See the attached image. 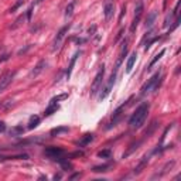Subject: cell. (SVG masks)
Wrapping results in <instances>:
<instances>
[{
  "label": "cell",
  "instance_id": "37",
  "mask_svg": "<svg viewBox=\"0 0 181 181\" xmlns=\"http://www.w3.org/2000/svg\"><path fill=\"white\" fill-rule=\"evenodd\" d=\"M6 132V123L4 122H0V133Z\"/></svg>",
  "mask_w": 181,
  "mask_h": 181
},
{
  "label": "cell",
  "instance_id": "5",
  "mask_svg": "<svg viewBox=\"0 0 181 181\" xmlns=\"http://www.w3.org/2000/svg\"><path fill=\"white\" fill-rule=\"evenodd\" d=\"M103 75H105V65L102 64V67L99 68L98 74H96L95 79H93V82H92V86H91V96H93L98 91H101L102 82H103Z\"/></svg>",
  "mask_w": 181,
  "mask_h": 181
},
{
  "label": "cell",
  "instance_id": "7",
  "mask_svg": "<svg viewBox=\"0 0 181 181\" xmlns=\"http://www.w3.org/2000/svg\"><path fill=\"white\" fill-rule=\"evenodd\" d=\"M64 154H65V150L61 147H54V146H51V147L44 149V156L48 157V159H52V160L60 159V157H62Z\"/></svg>",
  "mask_w": 181,
  "mask_h": 181
},
{
  "label": "cell",
  "instance_id": "17",
  "mask_svg": "<svg viewBox=\"0 0 181 181\" xmlns=\"http://www.w3.org/2000/svg\"><path fill=\"white\" fill-rule=\"evenodd\" d=\"M175 166V160H171V161H169V163H166V166L163 167L161 169V173H159V174H156L153 178H157V177H163L164 174H167L169 171H171L173 170V167Z\"/></svg>",
  "mask_w": 181,
  "mask_h": 181
},
{
  "label": "cell",
  "instance_id": "1",
  "mask_svg": "<svg viewBox=\"0 0 181 181\" xmlns=\"http://www.w3.org/2000/svg\"><path fill=\"white\" fill-rule=\"evenodd\" d=\"M149 111H150V103L149 102H143L141 105H139L137 109L135 111V113L129 119L130 129H140L141 126L144 125L146 119H147Z\"/></svg>",
  "mask_w": 181,
  "mask_h": 181
},
{
  "label": "cell",
  "instance_id": "16",
  "mask_svg": "<svg viewBox=\"0 0 181 181\" xmlns=\"http://www.w3.org/2000/svg\"><path fill=\"white\" fill-rule=\"evenodd\" d=\"M141 143H143V140H137V141H133L132 144H130L129 146V149H127V150L125 151V153H123V156H122V159H126V157H129L130 154L132 153H135L136 150H137L139 147H140L141 146Z\"/></svg>",
  "mask_w": 181,
  "mask_h": 181
},
{
  "label": "cell",
  "instance_id": "22",
  "mask_svg": "<svg viewBox=\"0 0 181 181\" xmlns=\"http://www.w3.org/2000/svg\"><path fill=\"white\" fill-rule=\"evenodd\" d=\"M113 167V164L112 163H106V164H101V166H95L92 169L93 173H106L109 171V169H112Z\"/></svg>",
  "mask_w": 181,
  "mask_h": 181
},
{
  "label": "cell",
  "instance_id": "4",
  "mask_svg": "<svg viewBox=\"0 0 181 181\" xmlns=\"http://www.w3.org/2000/svg\"><path fill=\"white\" fill-rule=\"evenodd\" d=\"M143 12H144V4H143L141 0H139L137 4H136V7H135V19H133L132 24H130V33H135L136 31V28H137L139 23H140V20H141Z\"/></svg>",
  "mask_w": 181,
  "mask_h": 181
},
{
  "label": "cell",
  "instance_id": "30",
  "mask_svg": "<svg viewBox=\"0 0 181 181\" xmlns=\"http://www.w3.org/2000/svg\"><path fill=\"white\" fill-rule=\"evenodd\" d=\"M74 9H75V2H71V3H68V6L65 7V17H67V19H69L71 16H72V13H74Z\"/></svg>",
  "mask_w": 181,
  "mask_h": 181
},
{
  "label": "cell",
  "instance_id": "11",
  "mask_svg": "<svg viewBox=\"0 0 181 181\" xmlns=\"http://www.w3.org/2000/svg\"><path fill=\"white\" fill-rule=\"evenodd\" d=\"M149 160H150V154H146V156H143V157H141V160H140V161H139V164L135 167V170H133V174H136V175H137V174H140V173L143 171V169H144V167L147 166Z\"/></svg>",
  "mask_w": 181,
  "mask_h": 181
},
{
  "label": "cell",
  "instance_id": "23",
  "mask_svg": "<svg viewBox=\"0 0 181 181\" xmlns=\"http://www.w3.org/2000/svg\"><path fill=\"white\" fill-rule=\"evenodd\" d=\"M57 161L60 163V166H61L62 170H65V171H71V170L74 169V167H72V164L68 161V157H67V159H62V157H60V159H57Z\"/></svg>",
  "mask_w": 181,
  "mask_h": 181
},
{
  "label": "cell",
  "instance_id": "18",
  "mask_svg": "<svg viewBox=\"0 0 181 181\" xmlns=\"http://www.w3.org/2000/svg\"><path fill=\"white\" fill-rule=\"evenodd\" d=\"M60 109V106H58V103H57L55 101H50V103H48V106H47V109H45V112H44V115L45 116H50V115H52V113H55L57 111Z\"/></svg>",
  "mask_w": 181,
  "mask_h": 181
},
{
  "label": "cell",
  "instance_id": "2",
  "mask_svg": "<svg viewBox=\"0 0 181 181\" xmlns=\"http://www.w3.org/2000/svg\"><path fill=\"white\" fill-rule=\"evenodd\" d=\"M160 83H161V71L159 69L156 74H154L153 77L147 81V82L141 86L140 95L144 96V95H147V93H150L151 91H157V89H159V86H160Z\"/></svg>",
  "mask_w": 181,
  "mask_h": 181
},
{
  "label": "cell",
  "instance_id": "24",
  "mask_svg": "<svg viewBox=\"0 0 181 181\" xmlns=\"http://www.w3.org/2000/svg\"><path fill=\"white\" fill-rule=\"evenodd\" d=\"M69 129H68L67 126H60V127H55V129L51 130V137H55V136H60V135H64V133H68Z\"/></svg>",
  "mask_w": 181,
  "mask_h": 181
},
{
  "label": "cell",
  "instance_id": "29",
  "mask_svg": "<svg viewBox=\"0 0 181 181\" xmlns=\"http://www.w3.org/2000/svg\"><path fill=\"white\" fill-rule=\"evenodd\" d=\"M174 23V14L173 13H169V14L166 16V19H164V23H163V27L164 28H167V27H170V26Z\"/></svg>",
  "mask_w": 181,
  "mask_h": 181
},
{
  "label": "cell",
  "instance_id": "34",
  "mask_svg": "<svg viewBox=\"0 0 181 181\" xmlns=\"http://www.w3.org/2000/svg\"><path fill=\"white\" fill-rule=\"evenodd\" d=\"M95 31H96V26L93 24L92 27H89V30H88V34H89V36H93V34H95Z\"/></svg>",
  "mask_w": 181,
  "mask_h": 181
},
{
  "label": "cell",
  "instance_id": "10",
  "mask_svg": "<svg viewBox=\"0 0 181 181\" xmlns=\"http://www.w3.org/2000/svg\"><path fill=\"white\" fill-rule=\"evenodd\" d=\"M103 14H105V20H106V21H111L113 14H115V4L112 3V2H106V3H105Z\"/></svg>",
  "mask_w": 181,
  "mask_h": 181
},
{
  "label": "cell",
  "instance_id": "27",
  "mask_svg": "<svg viewBox=\"0 0 181 181\" xmlns=\"http://www.w3.org/2000/svg\"><path fill=\"white\" fill-rule=\"evenodd\" d=\"M164 54H166V48H163V50H161V51H160V52H159V54H156V55H154V58H153V60H151V62H150V64H149V67H147V71H149V69H150V68H151V67H153V65H154V64H156V62H157V61H159V60H160V58H161V57H163V55H164Z\"/></svg>",
  "mask_w": 181,
  "mask_h": 181
},
{
  "label": "cell",
  "instance_id": "20",
  "mask_svg": "<svg viewBox=\"0 0 181 181\" xmlns=\"http://www.w3.org/2000/svg\"><path fill=\"white\" fill-rule=\"evenodd\" d=\"M127 44H129V41L125 38V40H123V43H122V51H120L119 60H117V62H116V68L120 67V64H122L123 58H125V55H126V52H127Z\"/></svg>",
  "mask_w": 181,
  "mask_h": 181
},
{
  "label": "cell",
  "instance_id": "43",
  "mask_svg": "<svg viewBox=\"0 0 181 181\" xmlns=\"http://www.w3.org/2000/svg\"><path fill=\"white\" fill-rule=\"evenodd\" d=\"M0 51H2V44H0Z\"/></svg>",
  "mask_w": 181,
  "mask_h": 181
},
{
  "label": "cell",
  "instance_id": "19",
  "mask_svg": "<svg viewBox=\"0 0 181 181\" xmlns=\"http://www.w3.org/2000/svg\"><path fill=\"white\" fill-rule=\"evenodd\" d=\"M26 21H27V16H26V13H23V14L19 16V17L16 19V21L10 26V30H16V28H19L20 26H23Z\"/></svg>",
  "mask_w": 181,
  "mask_h": 181
},
{
  "label": "cell",
  "instance_id": "28",
  "mask_svg": "<svg viewBox=\"0 0 181 181\" xmlns=\"http://www.w3.org/2000/svg\"><path fill=\"white\" fill-rule=\"evenodd\" d=\"M157 126H159V123H157V120H153L150 125V127H149V130H146L144 132V137H150L151 135H153V132L157 129Z\"/></svg>",
  "mask_w": 181,
  "mask_h": 181
},
{
  "label": "cell",
  "instance_id": "35",
  "mask_svg": "<svg viewBox=\"0 0 181 181\" xmlns=\"http://www.w3.org/2000/svg\"><path fill=\"white\" fill-rule=\"evenodd\" d=\"M67 93H64V95H60V96H55V98H52V101H55V102H58V101H61V99H65L67 98Z\"/></svg>",
  "mask_w": 181,
  "mask_h": 181
},
{
  "label": "cell",
  "instance_id": "42",
  "mask_svg": "<svg viewBox=\"0 0 181 181\" xmlns=\"http://www.w3.org/2000/svg\"><path fill=\"white\" fill-rule=\"evenodd\" d=\"M41 2H44V0H36V2H34L33 4H34V6H37V4H38V3H41Z\"/></svg>",
  "mask_w": 181,
  "mask_h": 181
},
{
  "label": "cell",
  "instance_id": "15",
  "mask_svg": "<svg viewBox=\"0 0 181 181\" xmlns=\"http://www.w3.org/2000/svg\"><path fill=\"white\" fill-rule=\"evenodd\" d=\"M123 109H125V105H122V106H119L116 109V111L113 112V115H112V122H111V125L107 126V127H112V126H116V123L119 122L120 119H122V112H123Z\"/></svg>",
  "mask_w": 181,
  "mask_h": 181
},
{
  "label": "cell",
  "instance_id": "12",
  "mask_svg": "<svg viewBox=\"0 0 181 181\" xmlns=\"http://www.w3.org/2000/svg\"><path fill=\"white\" fill-rule=\"evenodd\" d=\"M81 54H82V51H77L74 55H72V58H71L69 65H68V68H67V72H65V78H67V79L71 78V72H72V69H74V65H75V62H77L78 57H79Z\"/></svg>",
  "mask_w": 181,
  "mask_h": 181
},
{
  "label": "cell",
  "instance_id": "36",
  "mask_svg": "<svg viewBox=\"0 0 181 181\" xmlns=\"http://www.w3.org/2000/svg\"><path fill=\"white\" fill-rule=\"evenodd\" d=\"M9 58H10V55H9V54H3V55L0 57V64H2V62H3V61H7V60H9Z\"/></svg>",
  "mask_w": 181,
  "mask_h": 181
},
{
  "label": "cell",
  "instance_id": "38",
  "mask_svg": "<svg viewBox=\"0 0 181 181\" xmlns=\"http://www.w3.org/2000/svg\"><path fill=\"white\" fill-rule=\"evenodd\" d=\"M81 177V173H75V174H72L69 177V180H75V178H79Z\"/></svg>",
  "mask_w": 181,
  "mask_h": 181
},
{
  "label": "cell",
  "instance_id": "6",
  "mask_svg": "<svg viewBox=\"0 0 181 181\" xmlns=\"http://www.w3.org/2000/svg\"><path fill=\"white\" fill-rule=\"evenodd\" d=\"M69 27H71V24H67V26H64L62 28H60V31L57 33L55 38H54V43H52V51H57V50H60V47H61V44H62V40H64L65 34L68 33Z\"/></svg>",
  "mask_w": 181,
  "mask_h": 181
},
{
  "label": "cell",
  "instance_id": "40",
  "mask_svg": "<svg viewBox=\"0 0 181 181\" xmlns=\"http://www.w3.org/2000/svg\"><path fill=\"white\" fill-rule=\"evenodd\" d=\"M85 41H86L85 38H78V40H77V43H78V44H83V43H85Z\"/></svg>",
  "mask_w": 181,
  "mask_h": 181
},
{
  "label": "cell",
  "instance_id": "21",
  "mask_svg": "<svg viewBox=\"0 0 181 181\" xmlns=\"http://www.w3.org/2000/svg\"><path fill=\"white\" fill-rule=\"evenodd\" d=\"M136 60H137V54H136V52H132L130 57L127 58V61H126V72H130V71L133 69V65L136 64Z\"/></svg>",
  "mask_w": 181,
  "mask_h": 181
},
{
  "label": "cell",
  "instance_id": "32",
  "mask_svg": "<svg viewBox=\"0 0 181 181\" xmlns=\"http://www.w3.org/2000/svg\"><path fill=\"white\" fill-rule=\"evenodd\" d=\"M159 38H160V37H157V36H156V37H151L150 40H149L147 43H146V45H144V50L147 51V50H149V48H150V47H151V44H153L154 41H157V40H159Z\"/></svg>",
  "mask_w": 181,
  "mask_h": 181
},
{
  "label": "cell",
  "instance_id": "8",
  "mask_svg": "<svg viewBox=\"0 0 181 181\" xmlns=\"http://www.w3.org/2000/svg\"><path fill=\"white\" fill-rule=\"evenodd\" d=\"M14 75H16V72H7V74L3 75V78L0 79V93L3 92V91H6V88L12 83Z\"/></svg>",
  "mask_w": 181,
  "mask_h": 181
},
{
  "label": "cell",
  "instance_id": "33",
  "mask_svg": "<svg viewBox=\"0 0 181 181\" xmlns=\"http://www.w3.org/2000/svg\"><path fill=\"white\" fill-rule=\"evenodd\" d=\"M30 48H31V44H28V45H26L24 48H21V50H19V51H17V55H23V54H26V52H27Z\"/></svg>",
  "mask_w": 181,
  "mask_h": 181
},
{
  "label": "cell",
  "instance_id": "39",
  "mask_svg": "<svg viewBox=\"0 0 181 181\" xmlns=\"http://www.w3.org/2000/svg\"><path fill=\"white\" fill-rule=\"evenodd\" d=\"M125 13H126V6H123L122 7V13H120V19L123 17V14H125Z\"/></svg>",
  "mask_w": 181,
  "mask_h": 181
},
{
  "label": "cell",
  "instance_id": "13",
  "mask_svg": "<svg viewBox=\"0 0 181 181\" xmlns=\"http://www.w3.org/2000/svg\"><path fill=\"white\" fill-rule=\"evenodd\" d=\"M93 139H95V135H93V133H86L85 136H82V137L77 141V146L78 147H85V146H88Z\"/></svg>",
  "mask_w": 181,
  "mask_h": 181
},
{
  "label": "cell",
  "instance_id": "41",
  "mask_svg": "<svg viewBox=\"0 0 181 181\" xmlns=\"http://www.w3.org/2000/svg\"><path fill=\"white\" fill-rule=\"evenodd\" d=\"M54 180H61V174H55V175H54Z\"/></svg>",
  "mask_w": 181,
  "mask_h": 181
},
{
  "label": "cell",
  "instance_id": "14",
  "mask_svg": "<svg viewBox=\"0 0 181 181\" xmlns=\"http://www.w3.org/2000/svg\"><path fill=\"white\" fill-rule=\"evenodd\" d=\"M157 16H159V12H157V10H153V12L149 13L147 17H146V21H144V26H146V28H151V27H153V24L156 23Z\"/></svg>",
  "mask_w": 181,
  "mask_h": 181
},
{
  "label": "cell",
  "instance_id": "9",
  "mask_svg": "<svg viewBox=\"0 0 181 181\" xmlns=\"http://www.w3.org/2000/svg\"><path fill=\"white\" fill-rule=\"evenodd\" d=\"M45 67H47V61H45V60H40V61L37 62V65L33 68V71L30 72V77L31 78H37L38 75L45 69Z\"/></svg>",
  "mask_w": 181,
  "mask_h": 181
},
{
  "label": "cell",
  "instance_id": "31",
  "mask_svg": "<svg viewBox=\"0 0 181 181\" xmlns=\"http://www.w3.org/2000/svg\"><path fill=\"white\" fill-rule=\"evenodd\" d=\"M98 156H99V157H102V159H111V156H112V151L109 150V149H106V150H102V151H99V153H98Z\"/></svg>",
  "mask_w": 181,
  "mask_h": 181
},
{
  "label": "cell",
  "instance_id": "25",
  "mask_svg": "<svg viewBox=\"0 0 181 181\" xmlns=\"http://www.w3.org/2000/svg\"><path fill=\"white\" fill-rule=\"evenodd\" d=\"M40 116H37V115H33V116L30 117V120H28V129L30 130H33V129H36L38 125H40Z\"/></svg>",
  "mask_w": 181,
  "mask_h": 181
},
{
  "label": "cell",
  "instance_id": "26",
  "mask_svg": "<svg viewBox=\"0 0 181 181\" xmlns=\"http://www.w3.org/2000/svg\"><path fill=\"white\" fill-rule=\"evenodd\" d=\"M24 133V129H23V126H14L12 127V130L9 132L10 136H21Z\"/></svg>",
  "mask_w": 181,
  "mask_h": 181
},
{
  "label": "cell",
  "instance_id": "3",
  "mask_svg": "<svg viewBox=\"0 0 181 181\" xmlns=\"http://www.w3.org/2000/svg\"><path fill=\"white\" fill-rule=\"evenodd\" d=\"M116 74H117V68L115 67L113 72H112L111 78H109V81H107V83L103 86V88H101V93H99V101H103V99H106L107 96H109V93L112 92V89H113V85L115 82H116Z\"/></svg>",
  "mask_w": 181,
  "mask_h": 181
}]
</instances>
